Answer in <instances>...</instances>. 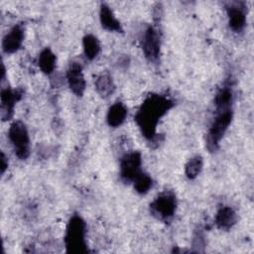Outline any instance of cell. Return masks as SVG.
I'll return each mask as SVG.
<instances>
[{
    "mask_svg": "<svg viewBox=\"0 0 254 254\" xmlns=\"http://www.w3.org/2000/svg\"><path fill=\"white\" fill-rule=\"evenodd\" d=\"M174 106V102L166 95L149 94L138 108L134 120L142 135L150 142L157 138V126L160 119Z\"/></svg>",
    "mask_w": 254,
    "mask_h": 254,
    "instance_id": "1",
    "label": "cell"
},
{
    "mask_svg": "<svg viewBox=\"0 0 254 254\" xmlns=\"http://www.w3.org/2000/svg\"><path fill=\"white\" fill-rule=\"evenodd\" d=\"M64 245L67 253L83 254L88 252L86 243V224L83 218L78 215H72L65 227Z\"/></svg>",
    "mask_w": 254,
    "mask_h": 254,
    "instance_id": "2",
    "label": "cell"
},
{
    "mask_svg": "<svg viewBox=\"0 0 254 254\" xmlns=\"http://www.w3.org/2000/svg\"><path fill=\"white\" fill-rule=\"evenodd\" d=\"M232 117V109L216 111V115L209 126L206 137V147L209 152H214L218 149L221 139L231 124Z\"/></svg>",
    "mask_w": 254,
    "mask_h": 254,
    "instance_id": "3",
    "label": "cell"
},
{
    "mask_svg": "<svg viewBox=\"0 0 254 254\" xmlns=\"http://www.w3.org/2000/svg\"><path fill=\"white\" fill-rule=\"evenodd\" d=\"M177 205L178 202L175 192L172 190H164L150 203V213L156 219L168 222L174 217Z\"/></svg>",
    "mask_w": 254,
    "mask_h": 254,
    "instance_id": "4",
    "label": "cell"
},
{
    "mask_svg": "<svg viewBox=\"0 0 254 254\" xmlns=\"http://www.w3.org/2000/svg\"><path fill=\"white\" fill-rule=\"evenodd\" d=\"M8 139L15 155L20 160H26L30 155V137L26 125L22 121H14L8 130Z\"/></svg>",
    "mask_w": 254,
    "mask_h": 254,
    "instance_id": "5",
    "label": "cell"
},
{
    "mask_svg": "<svg viewBox=\"0 0 254 254\" xmlns=\"http://www.w3.org/2000/svg\"><path fill=\"white\" fill-rule=\"evenodd\" d=\"M142 172V156L140 152L131 151L121 158L120 178L124 183H132Z\"/></svg>",
    "mask_w": 254,
    "mask_h": 254,
    "instance_id": "6",
    "label": "cell"
},
{
    "mask_svg": "<svg viewBox=\"0 0 254 254\" xmlns=\"http://www.w3.org/2000/svg\"><path fill=\"white\" fill-rule=\"evenodd\" d=\"M142 50L145 58L152 63H156L159 60L161 52V36L159 31L149 26L142 37Z\"/></svg>",
    "mask_w": 254,
    "mask_h": 254,
    "instance_id": "7",
    "label": "cell"
},
{
    "mask_svg": "<svg viewBox=\"0 0 254 254\" xmlns=\"http://www.w3.org/2000/svg\"><path fill=\"white\" fill-rule=\"evenodd\" d=\"M229 28L234 33H241L246 26V10L244 2H228L225 4Z\"/></svg>",
    "mask_w": 254,
    "mask_h": 254,
    "instance_id": "8",
    "label": "cell"
},
{
    "mask_svg": "<svg viewBox=\"0 0 254 254\" xmlns=\"http://www.w3.org/2000/svg\"><path fill=\"white\" fill-rule=\"evenodd\" d=\"M23 92L21 89H12L9 86L2 87L0 94V113L3 121L12 119L16 102L21 98Z\"/></svg>",
    "mask_w": 254,
    "mask_h": 254,
    "instance_id": "9",
    "label": "cell"
},
{
    "mask_svg": "<svg viewBox=\"0 0 254 254\" xmlns=\"http://www.w3.org/2000/svg\"><path fill=\"white\" fill-rule=\"evenodd\" d=\"M65 77L71 92L76 96H82L86 88V81L83 75L81 64L75 62L71 63L67 67Z\"/></svg>",
    "mask_w": 254,
    "mask_h": 254,
    "instance_id": "10",
    "label": "cell"
},
{
    "mask_svg": "<svg viewBox=\"0 0 254 254\" xmlns=\"http://www.w3.org/2000/svg\"><path fill=\"white\" fill-rule=\"evenodd\" d=\"M25 37L24 27L21 24H17L13 26L9 32L3 37L2 40V50L6 54H14L23 45Z\"/></svg>",
    "mask_w": 254,
    "mask_h": 254,
    "instance_id": "11",
    "label": "cell"
},
{
    "mask_svg": "<svg viewBox=\"0 0 254 254\" xmlns=\"http://www.w3.org/2000/svg\"><path fill=\"white\" fill-rule=\"evenodd\" d=\"M237 222L236 211L229 205H223L218 208L214 217V223L218 229L229 230Z\"/></svg>",
    "mask_w": 254,
    "mask_h": 254,
    "instance_id": "12",
    "label": "cell"
},
{
    "mask_svg": "<svg viewBox=\"0 0 254 254\" xmlns=\"http://www.w3.org/2000/svg\"><path fill=\"white\" fill-rule=\"evenodd\" d=\"M99 21L101 27L109 32H117L122 33L123 29L120 22L117 20L111 8L105 4L101 3L99 8Z\"/></svg>",
    "mask_w": 254,
    "mask_h": 254,
    "instance_id": "13",
    "label": "cell"
},
{
    "mask_svg": "<svg viewBox=\"0 0 254 254\" xmlns=\"http://www.w3.org/2000/svg\"><path fill=\"white\" fill-rule=\"evenodd\" d=\"M127 115H128V110H127V107L124 105V103L119 101L115 102L109 107L107 111V114H106L107 124L110 127L117 128L125 122Z\"/></svg>",
    "mask_w": 254,
    "mask_h": 254,
    "instance_id": "14",
    "label": "cell"
},
{
    "mask_svg": "<svg viewBox=\"0 0 254 254\" xmlns=\"http://www.w3.org/2000/svg\"><path fill=\"white\" fill-rule=\"evenodd\" d=\"M57 57L50 48L42 50L38 57V65L43 73L51 74L56 68Z\"/></svg>",
    "mask_w": 254,
    "mask_h": 254,
    "instance_id": "15",
    "label": "cell"
},
{
    "mask_svg": "<svg viewBox=\"0 0 254 254\" xmlns=\"http://www.w3.org/2000/svg\"><path fill=\"white\" fill-rule=\"evenodd\" d=\"M96 92L102 97L107 98L115 91V83L113 78L108 73H102L95 79L94 82Z\"/></svg>",
    "mask_w": 254,
    "mask_h": 254,
    "instance_id": "16",
    "label": "cell"
},
{
    "mask_svg": "<svg viewBox=\"0 0 254 254\" xmlns=\"http://www.w3.org/2000/svg\"><path fill=\"white\" fill-rule=\"evenodd\" d=\"M233 102V91L229 85L221 87L214 97V105L216 111H224L231 109Z\"/></svg>",
    "mask_w": 254,
    "mask_h": 254,
    "instance_id": "17",
    "label": "cell"
},
{
    "mask_svg": "<svg viewBox=\"0 0 254 254\" xmlns=\"http://www.w3.org/2000/svg\"><path fill=\"white\" fill-rule=\"evenodd\" d=\"M82 49L85 58L89 61H92L100 53V42L94 35L87 34L82 39Z\"/></svg>",
    "mask_w": 254,
    "mask_h": 254,
    "instance_id": "18",
    "label": "cell"
},
{
    "mask_svg": "<svg viewBox=\"0 0 254 254\" xmlns=\"http://www.w3.org/2000/svg\"><path fill=\"white\" fill-rule=\"evenodd\" d=\"M203 167V159L199 155H195L189 159L185 166V174L190 180L195 179L201 172Z\"/></svg>",
    "mask_w": 254,
    "mask_h": 254,
    "instance_id": "19",
    "label": "cell"
},
{
    "mask_svg": "<svg viewBox=\"0 0 254 254\" xmlns=\"http://www.w3.org/2000/svg\"><path fill=\"white\" fill-rule=\"evenodd\" d=\"M132 184L136 192L140 194H145L152 189L154 183L152 177L149 174L142 172L136 177Z\"/></svg>",
    "mask_w": 254,
    "mask_h": 254,
    "instance_id": "20",
    "label": "cell"
},
{
    "mask_svg": "<svg viewBox=\"0 0 254 254\" xmlns=\"http://www.w3.org/2000/svg\"><path fill=\"white\" fill-rule=\"evenodd\" d=\"M192 246H194V247L204 246V236H203V233H202V231L200 229L196 230V232L193 235Z\"/></svg>",
    "mask_w": 254,
    "mask_h": 254,
    "instance_id": "21",
    "label": "cell"
},
{
    "mask_svg": "<svg viewBox=\"0 0 254 254\" xmlns=\"http://www.w3.org/2000/svg\"><path fill=\"white\" fill-rule=\"evenodd\" d=\"M7 168H8V159L5 156V154L2 152L1 153V174H4Z\"/></svg>",
    "mask_w": 254,
    "mask_h": 254,
    "instance_id": "22",
    "label": "cell"
}]
</instances>
